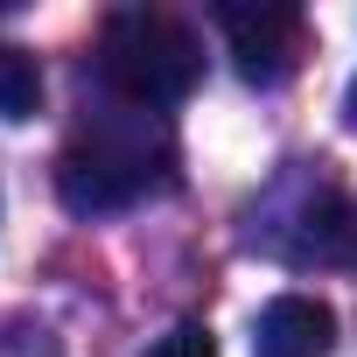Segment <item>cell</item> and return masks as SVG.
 <instances>
[{
  "mask_svg": "<svg viewBox=\"0 0 357 357\" xmlns=\"http://www.w3.org/2000/svg\"><path fill=\"white\" fill-rule=\"evenodd\" d=\"M218 22H225V43L245 84H287L308 56V22L287 0H225Z\"/></svg>",
  "mask_w": 357,
  "mask_h": 357,
  "instance_id": "3",
  "label": "cell"
},
{
  "mask_svg": "<svg viewBox=\"0 0 357 357\" xmlns=\"http://www.w3.org/2000/svg\"><path fill=\"white\" fill-rule=\"evenodd\" d=\"M140 357H218V343H211V329L204 322H175L168 336H154Z\"/></svg>",
  "mask_w": 357,
  "mask_h": 357,
  "instance_id": "6",
  "label": "cell"
},
{
  "mask_svg": "<svg viewBox=\"0 0 357 357\" xmlns=\"http://www.w3.org/2000/svg\"><path fill=\"white\" fill-rule=\"evenodd\" d=\"M343 112H350V126H357V84H350V98H343Z\"/></svg>",
  "mask_w": 357,
  "mask_h": 357,
  "instance_id": "7",
  "label": "cell"
},
{
  "mask_svg": "<svg viewBox=\"0 0 357 357\" xmlns=\"http://www.w3.org/2000/svg\"><path fill=\"white\" fill-rule=\"evenodd\" d=\"M36 105H43V70H36V56L15 50V43H0V119H36Z\"/></svg>",
  "mask_w": 357,
  "mask_h": 357,
  "instance_id": "5",
  "label": "cell"
},
{
  "mask_svg": "<svg viewBox=\"0 0 357 357\" xmlns=\"http://www.w3.org/2000/svg\"><path fill=\"white\" fill-rule=\"evenodd\" d=\"M336 315L315 294H273L252 322V357H329Z\"/></svg>",
  "mask_w": 357,
  "mask_h": 357,
  "instance_id": "4",
  "label": "cell"
},
{
  "mask_svg": "<svg viewBox=\"0 0 357 357\" xmlns=\"http://www.w3.org/2000/svg\"><path fill=\"white\" fill-rule=\"evenodd\" d=\"M154 183H168V133L140 112L133 126L119 119H98L84 126L63 161H56V197L77 211V218H105V211H126L140 204Z\"/></svg>",
  "mask_w": 357,
  "mask_h": 357,
  "instance_id": "2",
  "label": "cell"
},
{
  "mask_svg": "<svg viewBox=\"0 0 357 357\" xmlns=\"http://www.w3.org/2000/svg\"><path fill=\"white\" fill-rule=\"evenodd\" d=\"M98 70H105V84L133 112H161V105H183L197 91L204 43H197V29L183 15H168V8H119V15H105Z\"/></svg>",
  "mask_w": 357,
  "mask_h": 357,
  "instance_id": "1",
  "label": "cell"
}]
</instances>
